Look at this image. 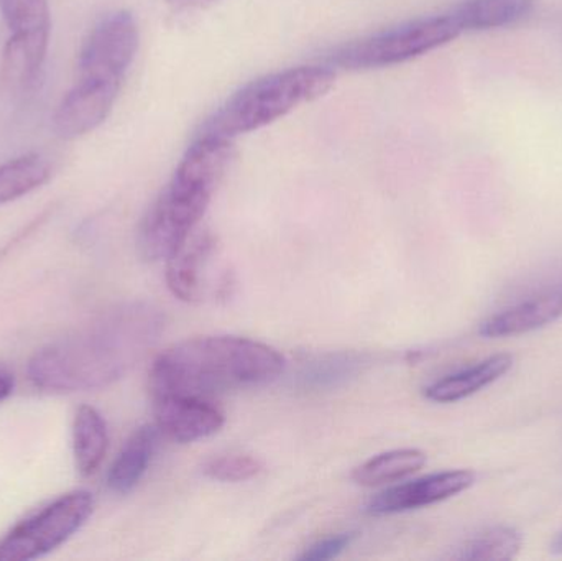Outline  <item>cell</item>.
I'll use <instances>...</instances> for the list:
<instances>
[{
  "instance_id": "9a60e30c",
  "label": "cell",
  "mask_w": 562,
  "mask_h": 561,
  "mask_svg": "<svg viewBox=\"0 0 562 561\" xmlns=\"http://www.w3.org/2000/svg\"><path fill=\"white\" fill-rule=\"evenodd\" d=\"M158 434L160 431L157 427L145 425L135 430L125 441L121 453L109 470L108 486L112 493L125 496L138 486L150 467L151 457L157 448Z\"/></svg>"
},
{
  "instance_id": "8fae6325",
  "label": "cell",
  "mask_w": 562,
  "mask_h": 561,
  "mask_svg": "<svg viewBox=\"0 0 562 561\" xmlns=\"http://www.w3.org/2000/svg\"><path fill=\"white\" fill-rule=\"evenodd\" d=\"M216 253V239L207 231H193L187 243L167 259V283L181 302L196 303L206 293L207 269Z\"/></svg>"
},
{
  "instance_id": "e0dca14e",
  "label": "cell",
  "mask_w": 562,
  "mask_h": 561,
  "mask_svg": "<svg viewBox=\"0 0 562 561\" xmlns=\"http://www.w3.org/2000/svg\"><path fill=\"white\" fill-rule=\"evenodd\" d=\"M109 434L104 417L94 407L82 405L72 420V455L81 476H92L108 453Z\"/></svg>"
},
{
  "instance_id": "44dd1931",
  "label": "cell",
  "mask_w": 562,
  "mask_h": 561,
  "mask_svg": "<svg viewBox=\"0 0 562 561\" xmlns=\"http://www.w3.org/2000/svg\"><path fill=\"white\" fill-rule=\"evenodd\" d=\"M520 532L512 527H492L465 540L452 559L465 561H507L515 559L520 552Z\"/></svg>"
},
{
  "instance_id": "30bf717a",
  "label": "cell",
  "mask_w": 562,
  "mask_h": 561,
  "mask_svg": "<svg viewBox=\"0 0 562 561\" xmlns=\"http://www.w3.org/2000/svg\"><path fill=\"white\" fill-rule=\"evenodd\" d=\"M154 402L155 427L177 444H193L213 437L226 424L224 412L207 399L165 395Z\"/></svg>"
},
{
  "instance_id": "7c38bea8",
  "label": "cell",
  "mask_w": 562,
  "mask_h": 561,
  "mask_svg": "<svg viewBox=\"0 0 562 561\" xmlns=\"http://www.w3.org/2000/svg\"><path fill=\"white\" fill-rule=\"evenodd\" d=\"M562 316V282L541 290L524 302L502 310L482 322L484 338H508L537 332Z\"/></svg>"
},
{
  "instance_id": "ffe728a7",
  "label": "cell",
  "mask_w": 562,
  "mask_h": 561,
  "mask_svg": "<svg viewBox=\"0 0 562 561\" xmlns=\"http://www.w3.org/2000/svg\"><path fill=\"white\" fill-rule=\"evenodd\" d=\"M52 177V165L38 154L22 155L0 165V204L25 197Z\"/></svg>"
},
{
  "instance_id": "ac0fdd59",
  "label": "cell",
  "mask_w": 562,
  "mask_h": 561,
  "mask_svg": "<svg viewBox=\"0 0 562 561\" xmlns=\"http://www.w3.org/2000/svg\"><path fill=\"white\" fill-rule=\"evenodd\" d=\"M535 0H464L452 12L462 30H491L514 25L533 10Z\"/></svg>"
},
{
  "instance_id": "5bb4252c",
  "label": "cell",
  "mask_w": 562,
  "mask_h": 561,
  "mask_svg": "<svg viewBox=\"0 0 562 561\" xmlns=\"http://www.w3.org/2000/svg\"><path fill=\"white\" fill-rule=\"evenodd\" d=\"M514 366L510 355H495L454 374L446 375L425 389V397L438 404L464 401L504 378Z\"/></svg>"
},
{
  "instance_id": "2e32d148",
  "label": "cell",
  "mask_w": 562,
  "mask_h": 561,
  "mask_svg": "<svg viewBox=\"0 0 562 561\" xmlns=\"http://www.w3.org/2000/svg\"><path fill=\"white\" fill-rule=\"evenodd\" d=\"M49 33L12 35L3 48L2 79L12 88H29L42 71L48 52Z\"/></svg>"
},
{
  "instance_id": "cb8c5ba5",
  "label": "cell",
  "mask_w": 562,
  "mask_h": 561,
  "mask_svg": "<svg viewBox=\"0 0 562 561\" xmlns=\"http://www.w3.org/2000/svg\"><path fill=\"white\" fill-rule=\"evenodd\" d=\"M356 539V534H337V536L326 537L317 540L313 546L307 547L297 560L301 561H326L337 559L344 550L349 549L350 543Z\"/></svg>"
},
{
  "instance_id": "603a6c76",
  "label": "cell",
  "mask_w": 562,
  "mask_h": 561,
  "mask_svg": "<svg viewBox=\"0 0 562 561\" xmlns=\"http://www.w3.org/2000/svg\"><path fill=\"white\" fill-rule=\"evenodd\" d=\"M262 463L250 455H220L203 464V473L221 483H244L259 476Z\"/></svg>"
},
{
  "instance_id": "d4e9b609",
  "label": "cell",
  "mask_w": 562,
  "mask_h": 561,
  "mask_svg": "<svg viewBox=\"0 0 562 561\" xmlns=\"http://www.w3.org/2000/svg\"><path fill=\"white\" fill-rule=\"evenodd\" d=\"M13 391V381L7 372L0 371V402L5 401Z\"/></svg>"
},
{
  "instance_id": "ba28073f",
  "label": "cell",
  "mask_w": 562,
  "mask_h": 561,
  "mask_svg": "<svg viewBox=\"0 0 562 561\" xmlns=\"http://www.w3.org/2000/svg\"><path fill=\"white\" fill-rule=\"evenodd\" d=\"M121 86L104 79L78 78L53 115L55 134L63 141H75L95 131L111 114Z\"/></svg>"
},
{
  "instance_id": "7a4b0ae2",
  "label": "cell",
  "mask_w": 562,
  "mask_h": 561,
  "mask_svg": "<svg viewBox=\"0 0 562 561\" xmlns=\"http://www.w3.org/2000/svg\"><path fill=\"white\" fill-rule=\"evenodd\" d=\"M283 355L243 336H203L171 346L150 369L154 399L191 395L207 399L221 392L259 388L283 374Z\"/></svg>"
},
{
  "instance_id": "6da1fadb",
  "label": "cell",
  "mask_w": 562,
  "mask_h": 561,
  "mask_svg": "<svg viewBox=\"0 0 562 561\" xmlns=\"http://www.w3.org/2000/svg\"><path fill=\"white\" fill-rule=\"evenodd\" d=\"M164 328V315L150 303L114 306L40 349L29 362L30 381L53 394L108 388L147 355Z\"/></svg>"
},
{
  "instance_id": "4fadbf2b",
  "label": "cell",
  "mask_w": 562,
  "mask_h": 561,
  "mask_svg": "<svg viewBox=\"0 0 562 561\" xmlns=\"http://www.w3.org/2000/svg\"><path fill=\"white\" fill-rule=\"evenodd\" d=\"M234 158L233 138L198 134L175 171L173 180L203 190H216Z\"/></svg>"
},
{
  "instance_id": "d6986e66",
  "label": "cell",
  "mask_w": 562,
  "mask_h": 561,
  "mask_svg": "<svg viewBox=\"0 0 562 561\" xmlns=\"http://www.w3.org/2000/svg\"><path fill=\"white\" fill-rule=\"evenodd\" d=\"M426 455L415 448L386 451L370 458L353 470L352 480L360 486L373 487L396 483L412 476L426 464Z\"/></svg>"
},
{
  "instance_id": "3957f363",
  "label": "cell",
  "mask_w": 562,
  "mask_h": 561,
  "mask_svg": "<svg viewBox=\"0 0 562 561\" xmlns=\"http://www.w3.org/2000/svg\"><path fill=\"white\" fill-rule=\"evenodd\" d=\"M336 72L329 66H297L263 76L237 91L207 119L200 134L234 138L273 124L300 105L333 89Z\"/></svg>"
},
{
  "instance_id": "7402d4cb",
  "label": "cell",
  "mask_w": 562,
  "mask_h": 561,
  "mask_svg": "<svg viewBox=\"0 0 562 561\" xmlns=\"http://www.w3.org/2000/svg\"><path fill=\"white\" fill-rule=\"evenodd\" d=\"M0 12L12 35L49 33L48 0H0Z\"/></svg>"
},
{
  "instance_id": "8992f818",
  "label": "cell",
  "mask_w": 562,
  "mask_h": 561,
  "mask_svg": "<svg viewBox=\"0 0 562 561\" xmlns=\"http://www.w3.org/2000/svg\"><path fill=\"white\" fill-rule=\"evenodd\" d=\"M213 193L171 180L138 229V250L147 260H167L198 229Z\"/></svg>"
},
{
  "instance_id": "484cf974",
  "label": "cell",
  "mask_w": 562,
  "mask_h": 561,
  "mask_svg": "<svg viewBox=\"0 0 562 561\" xmlns=\"http://www.w3.org/2000/svg\"><path fill=\"white\" fill-rule=\"evenodd\" d=\"M177 7H198L203 3L217 2V0H170Z\"/></svg>"
},
{
  "instance_id": "5b68a950",
  "label": "cell",
  "mask_w": 562,
  "mask_h": 561,
  "mask_svg": "<svg viewBox=\"0 0 562 561\" xmlns=\"http://www.w3.org/2000/svg\"><path fill=\"white\" fill-rule=\"evenodd\" d=\"M92 513L94 497L88 491L56 497L0 539V561H30L48 556L81 530Z\"/></svg>"
},
{
  "instance_id": "52a82bcc",
  "label": "cell",
  "mask_w": 562,
  "mask_h": 561,
  "mask_svg": "<svg viewBox=\"0 0 562 561\" xmlns=\"http://www.w3.org/2000/svg\"><path fill=\"white\" fill-rule=\"evenodd\" d=\"M137 22L131 12L105 16L82 43L78 58L79 78L124 82L125 72L137 55Z\"/></svg>"
},
{
  "instance_id": "9c48e42d",
  "label": "cell",
  "mask_w": 562,
  "mask_h": 561,
  "mask_svg": "<svg viewBox=\"0 0 562 561\" xmlns=\"http://www.w3.org/2000/svg\"><path fill=\"white\" fill-rule=\"evenodd\" d=\"M475 483V474L468 470L442 471L409 483L382 491L370 500L367 510L373 516L406 513L442 503L468 491Z\"/></svg>"
},
{
  "instance_id": "277c9868",
  "label": "cell",
  "mask_w": 562,
  "mask_h": 561,
  "mask_svg": "<svg viewBox=\"0 0 562 561\" xmlns=\"http://www.w3.org/2000/svg\"><path fill=\"white\" fill-rule=\"evenodd\" d=\"M462 32L454 12L426 16L344 45L333 53L330 63L353 71L386 68L426 55L458 38Z\"/></svg>"
},
{
  "instance_id": "4316f807",
  "label": "cell",
  "mask_w": 562,
  "mask_h": 561,
  "mask_svg": "<svg viewBox=\"0 0 562 561\" xmlns=\"http://www.w3.org/2000/svg\"><path fill=\"white\" fill-rule=\"evenodd\" d=\"M550 550L553 556H562V530L557 534V537H554L553 542H551Z\"/></svg>"
}]
</instances>
